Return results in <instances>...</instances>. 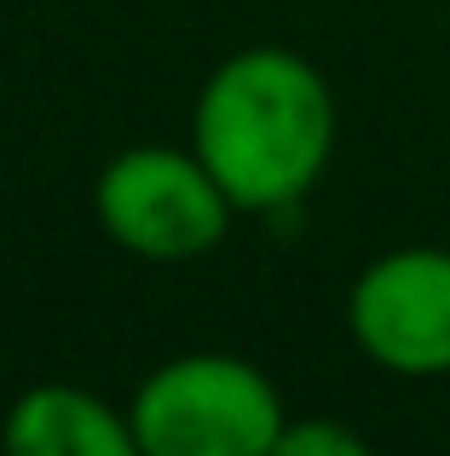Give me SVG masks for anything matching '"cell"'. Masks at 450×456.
Listing matches in <instances>:
<instances>
[{
    "mask_svg": "<svg viewBox=\"0 0 450 456\" xmlns=\"http://www.w3.org/2000/svg\"><path fill=\"white\" fill-rule=\"evenodd\" d=\"M191 151L237 214L294 208L335 156V93L289 46H243L208 76L191 116Z\"/></svg>",
    "mask_w": 450,
    "mask_h": 456,
    "instance_id": "1",
    "label": "cell"
},
{
    "mask_svg": "<svg viewBox=\"0 0 450 456\" xmlns=\"http://www.w3.org/2000/svg\"><path fill=\"white\" fill-rule=\"evenodd\" d=\"M127 422L150 456H277L289 411L248 358L180 353L139 381Z\"/></svg>",
    "mask_w": 450,
    "mask_h": 456,
    "instance_id": "2",
    "label": "cell"
},
{
    "mask_svg": "<svg viewBox=\"0 0 450 456\" xmlns=\"http://www.w3.org/2000/svg\"><path fill=\"white\" fill-rule=\"evenodd\" d=\"M92 214L104 237L139 260H197L231 232L237 202L197 151L133 145L104 162Z\"/></svg>",
    "mask_w": 450,
    "mask_h": 456,
    "instance_id": "3",
    "label": "cell"
},
{
    "mask_svg": "<svg viewBox=\"0 0 450 456\" xmlns=\"http://www.w3.org/2000/svg\"><path fill=\"white\" fill-rule=\"evenodd\" d=\"M347 330L375 370L405 381L450 376V248H393L352 278Z\"/></svg>",
    "mask_w": 450,
    "mask_h": 456,
    "instance_id": "4",
    "label": "cell"
},
{
    "mask_svg": "<svg viewBox=\"0 0 450 456\" xmlns=\"http://www.w3.org/2000/svg\"><path fill=\"white\" fill-rule=\"evenodd\" d=\"M0 445L23 456H139L127 411L69 381H41L18 393L0 422Z\"/></svg>",
    "mask_w": 450,
    "mask_h": 456,
    "instance_id": "5",
    "label": "cell"
},
{
    "mask_svg": "<svg viewBox=\"0 0 450 456\" xmlns=\"http://www.w3.org/2000/svg\"><path fill=\"white\" fill-rule=\"evenodd\" d=\"M364 434L329 422V416H301V422H283V439H277V456H364Z\"/></svg>",
    "mask_w": 450,
    "mask_h": 456,
    "instance_id": "6",
    "label": "cell"
}]
</instances>
